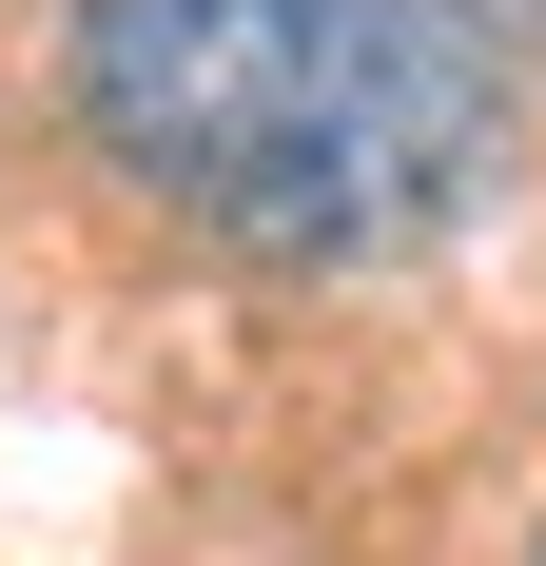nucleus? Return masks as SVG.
Segmentation results:
<instances>
[{"mask_svg":"<svg viewBox=\"0 0 546 566\" xmlns=\"http://www.w3.org/2000/svg\"><path fill=\"white\" fill-rule=\"evenodd\" d=\"M78 137L234 254L351 274L489 196L507 78L449 0H78Z\"/></svg>","mask_w":546,"mask_h":566,"instance_id":"nucleus-1","label":"nucleus"},{"mask_svg":"<svg viewBox=\"0 0 546 566\" xmlns=\"http://www.w3.org/2000/svg\"><path fill=\"white\" fill-rule=\"evenodd\" d=\"M449 20H469V40H489V20H507V40H546V0H449Z\"/></svg>","mask_w":546,"mask_h":566,"instance_id":"nucleus-2","label":"nucleus"}]
</instances>
